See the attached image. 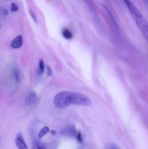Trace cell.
Masks as SVG:
<instances>
[{"label":"cell","instance_id":"obj_9","mask_svg":"<svg viewBox=\"0 0 148 149\" xmlns=\"http://www.w3.org/2000/svg\"><path fill=\"white\" fill-rule=\"evenodd\" d=\"M36 100H37V96H36V93L34 92H30L26 97V105L28 106H32L36 103Z\"/></svg>","mask_w":148,"mask_h":149},{"label":"cell","instance_id":"obj_19","mask_svg":"<svg viewBox=\"0 0 148 149\" xmlns=\"http://www.w3.org/2000/svg\"><path fill=\"white\" fill-rule=\"evenodd\" d=\"M77 137H78V141H80V142H82V138H81V133H78V135H77Z\"/></svg>","mask_w":148,"mask_h":149},{"label":"cell","instance_id":"obj_23","mask_svg":"<svg viewBox=\"0 0 148 149\" xmlns=\"http://www.w3.org/2000/svg\"><path fill=\"white\" fill-rule=\"evenodd\" d=\"M0 29H1V25H0Z\"/></svg>","mask_w":148,"mask_h":149},{"label":"cell","instance_id":"obj_1","mask_svg":"<svg viewBox=\"0 0 148 149\" xmlns=\"http://www.w3.org/2000/svg\"><path fill=\"white\" fill-rule=\"evenodd\" d=\"M72 104L71 102V93L61 92L57 94L54 98V105L58 109H64Z\"/></svg>","mask_w":148,"mask_h":149},{"label":"cell","instance_id":"obj_3","mask_svg":"<svg viewBox=\"0 0 148 149\" xmlns=\"http://www.w3.org/2000/svg\"><path fill=\"white\" fill-rule=\"evenodd\" d=\"M137 26H139V29L143 33L144 36L145 37L146 40L148 42V23L142 16L134 19Z\"/></svg>","mask_w":148,"mask_h":149},{"label":"cell","instance_id":"obj_14","mask_svg":"<svg viewBox=\"0 0 148 149\" xmlns=\"http://www.w3.org/2000/svg\"><path fill=\"white\" fill-rule=\"evenodd\" d=\"M86 2L87 3V5L89 7V8L91 9V10H92L93 13H95V8H94V5L93 4L92 1L91 0H85Z\"/></svg>","mask_w":148,"mask_h":149},{"label":"cell","instance_id":"obj_18","mask_svg":"<svg viewBox=\"0 0 148 149\" xmlns=\"http://www.w3.org/2000/svg\"><path fill=\"white\" fill-rule=\"evenodd\" d=\"M46 69H47L48 76H51V75H52V70H51V68H49V66H46Z\"/></svg>","mask_w":148,"mask_h":149},{"label":"cell","instance_id":"obj_7","mask_svg":"<svg viewBox=\"0 0 148 149\" xmlns=\"http://www.w3.org/2000/svg\"><path fill=\"white\" fill-rule=\"evenodd\" d=\"M15 145L19 149H26L28 148L26 142L23 138V134L19 132L17 134V136L15 138Z\"/></svg>","mask_w":148,"mask_h":149},{"label":"cell","instance_id":"obj_5","mask_svg":"<svg viewBox=\"0 0 148 149\" xmlns=\"http://www.w3.org/2000/svg\"><path fill=\"white\" fill-rule=\"evenodd\" d=\"M104 7V8L106 10V13H107V15H108V17H110V20H111V23H112V25H113V29H114V31L115 32L116 34H119V27H118V25L117 22H116L115 19V17L113 16V13H111V11H110V10H109L108 8H107L106 6H103Z\"/></svg>","mask_w":148,"mask_h":149},{"label":"cell","instance_id":"obj_13","mask_svg":"<svg viewBox=\"0 0 148 149\" xmlns=\"http://www.w3.org/2000/svg\"><path fill=\"white\" fill-rule=\"evenodd\" d=\"M49 132V127H44L42 128V129L41 130L40 132H39V138H43V137L45 135H46Z\"/></svg>","mask_w":148,"mask_h":149},{"label":"cell","instance_id":"obj_11","mask_svg":"<svg viewBox=\"0 0 148 149\" xmlns=\"http://www.w3.org/2000/svg\"><path fill=\"white\" fill-rule=\"evenodd\" d=\"M62 36H63L66 39H72L73 37L72 33L67 29H65L62 31Z\"/></svg>","mask_w":148,"mask_h":149},{"label":"cell","instance_id":"obj_12","mask_svg":"<svg viewBox=\"0 0 148 149\" xmlns=\"http://www.w3.org/2000/svg\"><path fill=\"white\" fill-rule=\"evenodd\" d=\"M13 75H14V78L16 82L19 83L20 81V74H19V71L17 70V68H13Z\"/></svg>","mask_w":148,"mask_h":149},{"label":"cell","instance_id":"obj_17","mask_svg":"<svg viewBox=\"0 0 148 149\" xmlns=\"http://www.w3.org/2000/svg\"><path fill=\"white\" fill-rule=\"evenodd\" d=\"M1 14L4 15H8V12H7V9L4 8V7H1Z\"/></svg>","mask_w":148,"mask_h":149},{"label":"cell","instance_id":"obj_6","mask_svg":"<svg viewBox=\"0 0 148 149\" xmlns=\"http://www.w3.org/2000/svg\"><path fill=\"white\" fill-rule=\"evenodd\" d=\"M61 133H62V135H65V136L73 138L76 135V131H75V128L74 125H69V126H67L65 129L62 130Z\"/></svg>","mask_w":148,"mask_h":149},{"label":"cell","instance_id":"obj_8","mask_svg":"<svg viewBox=\"0 0 148 149\" xmlns=\"http://www.w3.org/2000/svg\"><path fill=\"white\" fill-rule=\"evenodd\" d=\"M22 45H23V36H22V35H18L17 36H16L10 44V47L13 49H18V48L21 47Z\"/></svg>","mask_w":148,"mask_h":149},{"label":"cell","instance_id":"obj_4","mask_svg":"<svg viewBox=\"0 0 148 149\" xmlns=\"http://www.w3.org/2000/svg\"><path fill=\"white\" fill-rule=\"evenodd\" d=\"M123 1H124L125 4H126V6H127L128 9L129 10V11H130L131 14V15L133 16V18L136 19L137 18V17H141V16H142V13H140V11H139V10H138L134 5H133V4L131 1V0H123Z\"/></svg>","mask_w":148,"mask_h":149},{"label":"cell","instance_id":"obj_20","mask_svg":"<svg viewBox=\"0 0 148 149\" xmlns=\"http://www.w3.org/2000/svg\"><path fill=\"white\" fill-rule=\"evenodd\" d=\"M30 14H31V15H32V17H33V19H34V21L35 22H36V17H35V15H34V14H33V13H32V12H30Z\"/></svg>","mask_w":148,"mask_h":149},{"label":"cell","instance_id":"obj_22","mask_svg":"<svg viewBox=\"0 0 148 149\" xmlns=\"http://www.w3.org/2000/svg\"><path fill=\"white\" fill-rule=\"evenodd\" d=\"M143 1H145V3L146 4V5H147V7H148V0H143Z\"/></svg>","mask_w":148,"mask_h":149},{"label":"cell","instance_id":"obj_10","mask_svg":"<svg viewBox=\"0 0 148 149\" xmlns=\"http://www.w3.org/2000/svg\"><path fill=\"white\" fill-rule=\"evenodd\" d=\"M45 69V66H44V61L42 60H41L39 61V68H38V74L39 75H41L42 74L44 73Z\"/></svg>","mask_w":148,"mask_h":149},{"label":"cell","instance_id":"obj_2","mask_svg":"<svg viewBox=\"0 0 148 149\" xmlns=\"http://www.w3.org/2000/svg\"><path fill=\"white\" fill-rule=\"evenodd\" d=\"M71 102L72 104L82 106H89L91 105V101L85 95L78 93H71Z\"/></svg>","mask_w":148,"mask_h":149},{"label":"cell","instance_id":"obj_16","mask_svg":"<svg viewBox=\"0 0 148 149\" xmlns=\"http://www.w3.org/2000/svg\"><path fill=\"white\" fill-rule=\"evenodd\" d=\"M11 10L12 12H16L18 10V7L17 6V4H15V3H12L11 4Z\"/></svg>","mask_w":148,"mask_h":149},{"label":"cell","instance_id":"obj_21","mask_svg":"<svg viewBox=\"0 0 148 149\" xmlns=\"http://www.w3.org/2000/svg\"><path fill=\"white\" fill-rule=\"evenodd\" d=\"M108 148H118V147L115 146L113 145V146H109Z\"/></svg>","mask_w":148,"mask_h":149},{"label":"cell","instance_id":"obj_15","mask_svg":"<svg viewBox=\"0 0 148 149\" xmlns=\"http://www.w3.org/2000/svg\"><path fill=\"white\" fill-rule=\"evenodd\" d=\"M33 147L34 148H37V149H41V148H46V147H45V146L43 145V143H40V142L35 143V145L33 146Z\"/></svg>","mask_w":148,"mask_h":149}]
</instances>
